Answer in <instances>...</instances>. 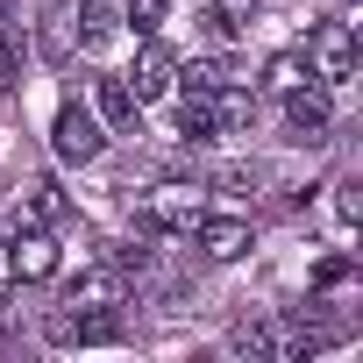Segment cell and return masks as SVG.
<instances>
[{"instance_id":"6da1fadb","label":"cell","mask_w":363,"mask_h":363,"mask_svg":"<svg viewBox=\"0 0 363 363\" xmlns=\"http://www.w3.org/2000/svg\"><path fill=\"white\" fill-rule=\"evenodd\" d=\"M43 335L57 349H107V342H121V313L114 306H65L43 320Z\"/></svg>"},{"instance_id":"7a4b0ae2","label":"cell","mask_w":363,"mask_h":363,"mask_svg":"<svg viewBox=\"0 0 363 363\" xmlns=\"http://www.w3.org/2000/svg\"><path fill=\"white\" fill-rule=\"evenodd\" d=\"M306 72H313L320 86H349V79H356V36H349V22H320V29H313Z\"/></svg>"},{"instance_id":"3957f363","label":"cell","mask_w":363,"mask_h":363,"mask_svg":"<svg viewBox=\"0 0 363 363\" xmlns=\"http://www.w3.org/2000/svg\"><path fill=\"white\" fill-rule=\"evenodd\" d=\"M50 150H57L65 164H93V157L107 150V135H100V114H86L79 100H72V107H57V128H50Z\"/></svg>"},{"instance_id":"277c9868","label":"cell","mask_w":363,"mask_h":363,"mask_svg":"<svg viewBox=\"0 0 363 363\" xmlns=\"http://www.w3.org/2000/svg\"><path fill=\"white\" fill-rule=\"evenodd\" d=\"M186 235H193L200 257H214V264H235V257H250V242H257V228H250L242 214H200Z\"/></svg>"},{"instance_id":"5b68a950","label":"cell","mask_w":363,"mask_h":363,"mask_svg":"<svg viewBox=\"0 0 363 363\" xmlns=\"http://www.w3.org/2000/svg\"><path fill=\"white\" fill-rule=\"evenodd\" d=\"M171 86H178V57L150 36V43L135 50V65H128V93H135V100H164Z\"/></svg>"},{"instance_id":"8992f818","label":"cell","mask_w":363,"mask_h":363,"mask_svg":"<svg viewBox=\"0 0 363 363\" xmlns=\"http://www.w3.org/2000/svg\"><path fill=\"white\" fill-rule=\"evenodd\" d=\"M8 264H15V278H22V285L50 278V271H57V242H50V228H15V242H8Z\"/></svg>"},{"instance_id":"52a82bcc","label":"cell","mask_w":363,"mask_h":363,"mask_svg":"<svg viewBox=\"0 0 363 363\" xmlns=\"http://www.w3.org/2000/svg\"><path fill=\"white\" fill-rule=\"evenodd\" d=\"M178 135H186V143H214V135H221L214 86H193V79H186V93H178Z\"/></svg>"},{"instance_id":"ba28073f","label":"cell","mask_w":363,"mask_h":363,"mask_svg":"<svg viewBox=\"0 0 363 363\" xmlns=\"http://www.w3.org/2000/svg\"><path fill=\"white\" fill-rule=\"evenodd\" d=\"M57 214H65L57 186H50V178H29V186L15 193V214H8V228H50Z\"/></svg>"},{"instance_id":"9c48e42d","label":"cell","mask_w":363,"mask_h":363,"mask_svg":"<svg viewBox=\"0 0 363 363\" xmlns=\"http://www.w3.org/2000/svg\"><path fill=\"white\" fill-rule=\"evenodd\" d=\"M285 128H292L299 143H320V135H328V93H313V86L285 93Z\"/></svg>"},{"instance_id":"30bf717a","label":"cell","mask_w":363,"mask_h":363,"mask_svg":"<svg viewBox=\"0 0 363 363\" xmlns=\"http://www.w3.org/2000/svg\"><path fill=\"white\" fill-rule=\"evenodd\" d=\"M193 221H200V207L186 200V186H164V193L143 207V228H171V235H186Z\"/></svg>"},{"instance_id":"8fae6325","label":"cell","mask_w":363,"mask_h":363,"mask_svg":"<svg viewBox=\"0 0 363 363\" xmlns=\"http://www.w3.org/2000/svg\"><path fill=\"white\" fill-rule=\"evenodd\" d=\"M121 278H128L121 264H100V271H86V278L72 285V306H114V299H121Z\"/></svg>"},{"instance_id":"7c38bea8","label":"cell","mask_w":363,"mask_h":363,"mask_svg":"<svg viewBox=\"0 0 363 363\" xmlns=\"http://www.w3.org/2000/svg\"><path fill=\"white\" fill-rule=\"evenodd\" d=\"M121 22H128L121 0H79V36H86V43H107Z\"/></svg>"},{"instance_id":"4fadbf2b","label":"cell","mask_w":363,"mask_h":363,"mask_svg":"<svg viewBox=\"0 0 363 363\" xmlns=\"http://www.w3.org/2000/svg\"><path fill=\"white\" fill-rule=\"evenodd\" d=\"M100 114H107L114 128H128V121L143 114V100L128 93V79H100Z\"/></svg>"},{"instance_id":"5bb4252c","label":"cell","mask_w":363,"mask_h":363,"mask_svg":"<svg viewBox=\"0 0 363 363\" xmlns=\"http://www.w3.org/2000/svg\"><path fill=\"white\" fill-rule=\"evenodd\" d=\"M313 72H306V57L299 50H285V57H271V93H299Z\"/></svg>"},{"instance_id":"9a60e30c","label":"cell","mask_w":363,"mask_h":363,"mask_svg":"<svg viewBox=\"0 0 363 363\" xmlns=\"http://www.w3.org/2000/svg\"><path fill=\"white\" fill-rule=\"evenodd\" d=\"M228 349H235V356H271V320H235Z\"/></svg>"},{"instance_id":"2e32d148","label":"cell","mask_w":363,"mask_h":363,"mask_svg":"<svg viewBox=\"0 0 363 363\" xmlns=\"http://www.w3.org/2000/svg\"><path fill=\"white\" fill-rule=\"evenodd\" d=\"M121 15H128L143 36H157V22H164V0H121Z\"/></svg>"},{"instance_id":"e0dca14e","label":"cell","mask_w":363,"mask_h":363,"mask_svg":"<svg viewBox=\"0 0 363 363\" xmlns=\"http://www.w3.org/2000/svg\"><path fill=\"white\" fill-rule=\"evenodd\" d=\"M335 214H342V221L363 214V186H356V178H342V186H335Z\"/></svg>"},{"instance_id":"ac0fdd59","label":"cell","mask_w":363,"mask_h":363,"mask_svg":"<svg viewBox=\"0 0 363 363\" xmlns=\"http://www.w3.org/2000/svg\"><path fill=\"white\" fill-rule=\"evenodd\" d=\"M8 86H15V43L0 36V93H8Z\"/></svg>"},{"instance_id":"d6986e66","label":"cell","mask_w":363,"mask_h":363,"mask_svg":"<svg viewBox=\"0 0 363 363\" xmlns=\"http://www.w3.org/2000/svg\"><path fill=\"white\" fill-rule=\"evenodd\" d=\"M250 8H257V0H221L214 15H221V22H250Z\"/></svg>"}]
</instances>
